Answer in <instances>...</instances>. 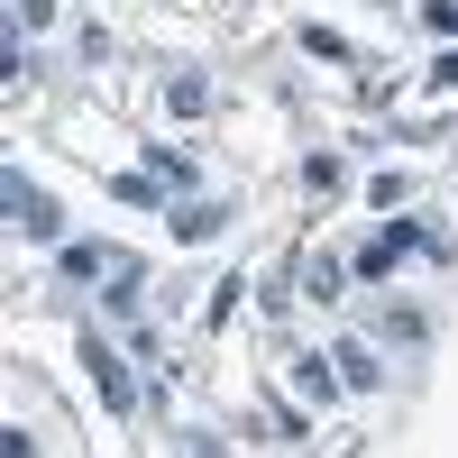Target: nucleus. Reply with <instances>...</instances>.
<instances>
[{
  "instance_id": "nucleus-7",
  "label": "nucleus",
  "mask_w": 458,
  "mask_h": 458,
  "mask_svg": "<svg viewBox=\"0 0 458 458\" xmlns=\"http://www.w3.org/2000/svg\"><path fill=\"white\" fill-rule=\"evenodd\" d=\"M174 220V239H211V229H220V211L211 202H193V211H165Z\"/></svg>"
},
{
  "instance_id": "nucleus-1",
  "label": "nucleus",
  "mask_w": 458,
  "mask_h": 458,
  "mask_svg": "<svg viewBox=\"0 0 458 458\" xmlns=\"http://www.w3.org/2000/svg\"><path fill=\"white\" fill-rule=\"evenodd\" d=\"M0 202H10V229H19V239H55V229H64V220H55V202L37 193L28 174H0Z\"/></svg>"
},
{
  "instance_id": "nucleus-2",
  "label": "nucleus",
  "mask_w": 458,
  "mask_h": 458,
  "mask_svg": "<svg viewBox=\"0 0 458 458\" xmlns=\"http://www.w3.org/2000/svg\"><path fill=\"white\" fill-rule=\"evenodd\" d=\"M83 376H92V394H101L110 412H129V403H138V386H129L120 349H101V339H83Z\"/></svg>"
},
{
  "instance_id": "nucleus-9",
  "label": "nucleus",
  "mask_w": 458,
  "mask_h": 458,
  "mask_svg": "<svg viewBox=\"0 0 458 458\" xmlns=\"http://www.w3.org/2000/svg\"><path fill=\"white\" fill-rule=\"evenodd\" d=\"M431 83H440V92H458V55H440V64H431Z\"/></svg>"
},
{
  "instance_id": "nucleus-4",
  "label": "nucleus",
  "mask_w": 458,
  "mask_h": 458,
  "mask_svg": "<svg viewBox=\"0 0 458 458\" xmlns=\"http://www.w3.org/2000/svg\"><path fill=\"white\" fill-rule=\"evenodd\" d=\"M330 358H339V386H358V394H376V386H386V367H376L358 339H349V349H330Z\"/></svg>"
},
{
  "instance_id": "nucleus-5",
  "label": "nucleus",
  "mask_w": 458,
  "mask_h": 458,
  "mask_svg": "<svg viewBox=\"0 0 458 458\" xmlns=\"http://www.w3.org/2000/svg\"><path fill=\"white\" fill-rule=\"evenodd\" d=\"M293 386L312 394V403H330V394H339V367H321V358H302V367H293Z\"/></svg>"
},
{
  "instance_id": "nucleus-3",
  "label": "nucleus",
  "mask_w": 458,
  "mask_h": 458,
  "mask_svg": "<svg viewBox=\"0 0 458 458\" xmlns=\"http://www.w3.org/2000/svg\"><path fill=\"white\" fill-rule=\"evenodd\" d=\"M412 248H422V239H412V229H376V239L358 248V276H394V266H403Z\"/></svg>"
},
{
  "instance_id": "nucleus-6",
  "label": "nucleus",
  "mask_w": 458,
  "mask_h": 458,
  "mask_svg": "<svg viewBox=\"0 0 458 458\" xmlns=\"http://www.w3.org/2000/svg\"><path fill=\"white\" fill-rule=\"evenodd\" d=\"M165 101H174V110H183V120H193V110H202V101H211V83H202V73H174V83H165Z\"/></svg>"
},
{
  "instance_id": "nucleus-8",
  "label": "nucleus",
  "mask_w": 458,
  "mask_h": 458,
  "mask_svg": "<svg viewBox=\"0 0 458 458\" xmlns=\"http://www.w3.org/2000/svg\"><path fill=\"white\" fill-rule=\"evenodd\" d=\"M302 293H321V302H330V293H339V266H330V257H312V266H302Z\"/></svg>"
}]
</instances>
